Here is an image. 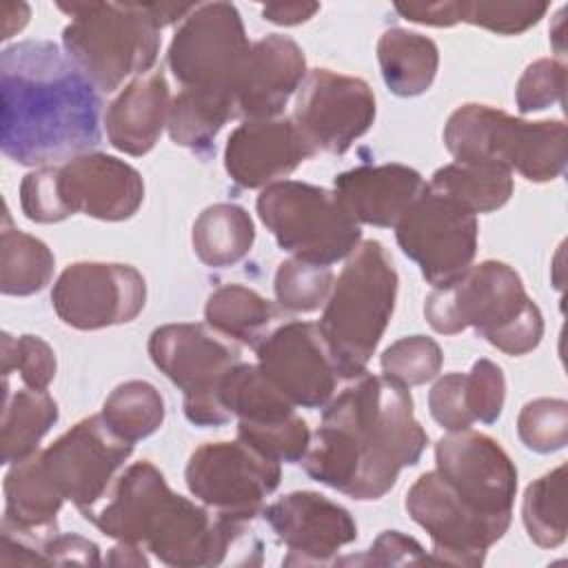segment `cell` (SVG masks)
<instances>
[{"mask_svg": "<svg viewBox=\"0 0 568 568\" xmlns=\"http://www.w3.org/2000/svg\"><path fill=\"white\" fill-rule=\"evenodd\" d=\"M102 535L151 550L178 568L224 564L231 550H262L253 519L211 515L206 506L173 493L151 462L131 464L106 499L82 515Z\"/></svg>", "mask_w": 568, "mask_h": 568, "instance_id": "3", "label": "cell"}, {"mask_svg": "<svg viewBox=\"0 0 568 568\" xmlns=\"http://www.w3.org/2000/svg\"><path fill=\"white\" fill-rule=\"evenodd\" d=\"M433 419L448 433L466 430L475 424L466 402V373H448L435 382L428 393Z\"/></svg>", "mask_w": 568, "mask_h": 568, "instance_id": "44", "label": "cell"}, {"mask_svg": "<svg viewBox=\"0 0 568 568\" xmlns=\"http://www.w3.org/2000/svg\"><path fill=\"white\" fill-rule=\"evenodd\" d=\"M426 446L408 388L364 373L326 404L302 468L346 497L373 501L395 486L402 468L419 462Z\"/></svg>", "mask_w": 568, "mask_h": 568, "instance_id": "1", "label": "cell"}, {"mask_svg": "<svg viewBox=\"0 0 568 568\" xmlns=\"http://www.w3.org/2000/svg\"><path fill=\"white\" fill-rule=\"evenodd\" d=\"M395 11L417 24L430 27H453L459 22V2H408L395 4Z\"/></svg>", "mask_w": 568, "mask_h": 568, "instance_id": "47", "label": "cell"}, {"mask_svg": "<svg viewBox=\"0 0 568 568\" xmlns=\"http://www.w3.org/2000/svg\"><path fill=\"white\" fill-rule=\"evenodd\" d=\"M564 89H566L564 62L541 58L528 64L517 82V89H515L517 109L519 113H532V111L552 106L555 102L564 100Z\"/></svg>", "mask_w": 568, "mask_h": 568, "instance_id": "42", "label": "cell"}, {"mask_svg": "<svg viewBox=\"0 0 568 568\" xmlns=\"http://www.w3.org/2000/svg\"><path fill=\"white\" fill-rule=\"evenodd\" d=\"M521 519L537 546L557 548L566 541V466H557L526 488Z\"/></svg>", "mask_w": 568, "mask_h": 568, "instance_id": "35", "label": "cell"}, {"mask_svg": "<svg viewBox=\"0 0 568 568\" xmlns=\"http://www.w3.org/2000/svg\"><path fill=\"white\" fill-rule=\"evenodd\" d=\"M333 191L346 211L371 226H395L426 189L424 178L404 164H364L335 178Z\"/></svg>", "mask_w": 568, "mask_h": 568, "instance_id": "23", "label": "cell"}, {"mask_svg": "<svg viewBox=\"0 0 568 568\" xmlns=\"http://www.w3.org/2000/svg\"><path fill=\"white\" fill-rule=\"evenodd\" d=\"M144 200L142 175L106 153H84L69 162L40 166L20 184V206L31 222H62L84 213L104 222L135 215Z\"/></svg>", "mask_w": 568, "mask_h": 568, "instance_id": "7", "label": "cell"}, {"mask_svg": "<svg viewBox=\"0 0 568 568\" xmlns=\"http://www.w3.org/2000/svg\"><path fill=\"white\" fill-rule=\"evenodd\" d=\"M304 78L306 60L302 47L282 33L264 36L251 44L248 60L235 87L237 118H277Z\"/></svg>", "mask_w": 568, "mask_h": 568, "instance_id": "22", "label": "cell"}, {"mask_svg": "<svg viewBox=\"0 0 568 568\" xmlns=\"http://www.w3.org/2000/svg\"><path fill=\"white\" fill-rule=\"evenodd\" d=\"M153 364L184 393V415L195 426H224L231 415L217 386L240 359V348L209 324H164L149 337Z\"/></svg>", "mask_w": 568, "mask_h": 568, "instance_id": "10", "label": "cell"}, {"mask_svg": "<svg viewBox=\"0 0 568 568\" xmlns=\"http://www.w3.org/2000/svg\"><path fill=\"white\" fill-rule=\"evenodd\" d=\"M260 515L288 550L284 566L333 564L337 550L357 539L351 513L313 490L288 493L264 506Z\"/></svg>", "mask_w": 568, "mask_h": 568, "instance_id": "20", "label": "cell"}, {"mask_svg": "<svg viewBox=\"0 0 568 568\" xmlns=\"http://www.w3.org/2000/svg\"><path fill=\"white\" fill-rule=\"evenodd\" d=\"M251 53L240 11L231 2L195 4L169 44V67L182 89L229 91Z\"/></svg>", "mask_w": 568, "mask_h": 568, "instance_id": "11", "label": "cell"}, {"mask_svg": "<svg viewBox=\"0 0 568 568\" xmlns=\"http://www.w3.org/2000/svg\"><path fill=\"white\" fill-rule=\"evenodd\" d=\"M237 439L277 464H295L302 462L308 450L311 430L308 424L293 413L277 422H237Z\"/></svg>", "mask_w": 568, "mask_h": 568, "instance_id": "37", "label": "cell"}, {"mask_svg": "<svg viewBox=\"0 0 568 568\" xmlns=\"http://www.w3.org/2000/svg\"><path fill=\"white\" fill-rule=\"evenodd\" d=\"M144 548L138 546V544H131V541H118L109 555H106V564L111 566H149V559L146 555L142 552Z\"/></svg>", "mask_w": 568, "mask_h": 568, "instance_id": "49", "label": "cell"}, {"mask_svg": "<svg viewBox=\"0 0 568 568\" xmlns=\"http://www.w3.org/2000/svg\"><path fill=\"white\" fill-rule=\"evenodd\" d=\"M517 435L528 450L555 453L568 442V404L557 397L528 402L517 417Z\"/></svg>", "mask_w": 568, "mask_h": 568, "instance_id": "39", "label": "cell"}, {"mask_svg": "<svg viewBox=\"0 0 568 568\" xmlns=\"http://www.w3.org/2000/svg\"><path fill=\"white\" fill-rule=\"evenodd\" d=\"M366 564V566H404V564H426L430 557L424 552L419 541H415L408 535H402L399 530H384L366 555L359 559H344L339 564Z\"/></svg>", "mask_w": 568, "mask_h": 568, "instance_id": "45", "label": "cell"}, {"mask_svg": "<svg viewBox=\"0 0 568 568\" xmlns=\"http://www.w3.org/2000/svg\"><path fill=\"white\" fill-rule=\"evenodd\" d=\"M333 282L335 275L331 266L291 257L277 266L273 291L284 311L311 313L326 304Z\"/></svg>", "mask_w": 568, "mask_h": 568, "instance_id": "36", "label": "cell"}, {"mask_svg": "<svg viewBox=\"0 0 568 568\" xmlns=\"http://www.w3.org/2000/svg\"><path fill=\"white\" fill-rule=\"evenodd\" d=\"M395 237L404 255L419 266L424 280L444 286L473 266L477 215L426 184L395 224Z\"/></svg>", "mask_w": 568, "mask_h": 568, "instance_id": "13", "label": "cell"}, {"mask_svg": "<svg viewBox=\"0 0 568 568\" xmlns=\"http://www.w3.org/2000/svg\"><path fill=\"white\" fill-rule=\"evenodd\" d=\"M58 9L71 18L62 31L64 53L98 91L111 93L155 64L164 27L153 2H58Z\"/></svg>", "mask_w": 568, "mask_h": 568, "instance_id": "6", "label": "cell"}, {"mask_svg": "<svg viewBox=\"0 0 568 568\" xmlns=\"http://www.w3.org/2000/svg\"><path fill=\"white\" fill-rule=\"evenodd\" d=\"M315 153L293 118L246 120L226 140L224 169L237 186L264 189Z\"/></svg>", "mask_w": 568, "mask_h": 568, "instance_id": "21", "label": "cell"}, {"mask_svg": "<svg viewBox=\"0 0 568 568\" xmlns=\"http://www.w3.org/2000/svg\"><path fill=\"white\" fill-rule=\"evenodd\" d=\"M0 89V146L9 160L53 166L100 144V93L58 44L24 40L7 47Z\"/></svg>", "mask_w": 568, "mask_h": 568, "instance_id": "2", "label": "cell"}, {"mask_svg": "<svg viewBox=\"0 0 568 568\" xmlns=\"http://www.w3.org/2000/svg\"><path fill=\"white\" fill-rule=\"evenodd\" d=\"M255 226L246 209L237 204H213L193 224V251L206 266L222 268L248 255Z\"/></svg>", "mask_w": 568, "mask_h": 568, "instance_id": "30", "label": "cell"}, {"mask_svg": "<svg viewBox=\"0 0 568 568\" xmlns=\"http://www.w3.org/2000/svg\"><path fill=\"white\" fill-rule=\"evenodd\" d=\"M131 453L133 444L120 439L102 415L80 419L49 448L38 450L53 488L80 513L91 510L106 497L115 473Z\"/></svg>", "mask_w": 568, "mask_h": 568, "instance_id": "15", "label": "cell"}, {"mask_svg": "<svg viewBox=\"0 0 568 568\" xmlns=\"http://www.w3.org/2000/svg\"><path fill=\"white\" fill-rule=\"evenodd\" d=\"M44 564H82V566H100V548L80 537V535H62L53 532L42 546Z\"/></svg>", "mask_w": 568, "mask_h": 568, "instance_id": "46", "label": "cell"}, {"mask_svg": "<svg viewBox=\"0 0 568 568\" xmlns=\"http://www.w3.org/2000/svg\"><path fill=\"white\" fill-rule=\"evenodd\" d=\"M282 468L242 439L209 442L189 457L184 479L191 495L213 515L253 519L280 486Z\"/></svg>", "mask_w": 568, "mask_h": 568, "instance_id": "12", "label": "cell"}, {"mask_svg": "<svg viewBox=\"0 0 568 568\" xmlns=\"http://www.w3.org/2000/svg\"><path fill=\"white\" fill-rule=\"evenodd\" d=\"M255 206L280 248L297 260L331 266L359 246V222L324 186L280 180L262 189Z\"/></svg>", "mask_w": 568, "mask_h": 568, "instance_id": "9", "label": "cell"}, {"mask_svg": "<svg viewBox=\"0 0 568 568\" xmlns=\"http://www.w3.org/2000/svg\"><path fill=\"white\" fill-rule=\"evenodd\" d=\"M375 120L373 89L353 75L313 69L297 89L293 122L315 146L342 155Z\"/></svg>", "mask_w": 568, "mask_h": 568, "instance_id": "17", "label": "cell"}, {"mask_svg": "<svg viewBox=\"0 0 568 568\" xmlns=\"http://www.w3.org/2000/svg\"><path fill=\"white\" fill-rule=\"evenodd\" d=\"M29 20V7L22 2H4L2 4V40H9L13 33H18Z\"/></svg>", "mask_w": 568, "mask_h": 568, "instance_id": "50", "label": "cell"}, {"mask_svg": "<svg viewBox=\"0 0 568 568\" xmlns=\"http://www.w3.org/2000/svg\"><path fill=\"white\" fill-rule=\"evenodd\" d=\"M169 84L162 71L131 80L109 104L104 115L106 138L113 149L126 155L149 153L169 120Z\"/></svg>", "mask_w": 568, "mask_h": 568, "instance_id": "24", "label": "cell"}, {"mask_svg": "<svg viewBox=\"0 0 568 568\" xmlns=\"http://www.w3.org/2000/svg\"><path fill=\"white\" fill-rule=\"evenodd\" d=\"M397 271L384 244L359 242L333 282L320 333L342 379L366 373L395 308Z\"/></svg>", "mask_w": 568, "mask_h": 568, "instance_id": "5", "label": "cell"}, {"mask_svg": "<svg viewBox=\"0 0 568 568\" xmlns=\"http://www.w3.org/2000/svg\"><path fill=\"white\" fill-rule=\"evenodd\" d=\"M62 504L64 497L49 481L38 453L13 464L7 473L2 521L38 537H51L58 532L55 517Z\"/></svg>", "mask_w": 568, "mask_h": 568, "instance_id": "25", "label": "cell"}, {"mask_svg": "<svg viewBox=\"0 0 568 568\" xmlns=\"http://www.w3.org/2000/svg\"><path fill=\"white\" fill-rule=\"evenodd\" d=\"M255 355L260 371L293 406L324 408L333 399L339 375L317 324H280L255 346Z\"/></svg>", "mask_w": 568, "mask_h": 568, "instance_id": "19", "label": "cell"}, {"mask_svg": "<svg viewBox=\"0 0 568 568\" xmlns=\"http://www.w3.org/2000/svg\"><path fill=\"white\" fill-rule=\"evenodd\" d=\"M217 397L237 422H277L295 413L293 402L266 379L257 364L237 362L229 368L217 386Z\"/></svg>", "mask_w": 568, "mask_h": 568, "instance_id": "33", "label": "cell"}, {"mask_svg": "<svg viewBox=\"0 0 568 568\" xmlns=\"http://www.w3.org/2000/svg\"><path fill=\"white\" fill-rule=\"evenodd\" d=\"M426 322L442 335L475 328L506 355H526L541 342L544 317L517 271L486 260L444 286H433L424 304Z\"/></svg>", "mask_w": 568, "mask_h": 568, "instance_id": "4", "label": "cell"}, {"mask_svg": "<svg viewBox=\"0 0 568 568\" xmlns=\"http://www.w3.org/2000/svg\"><path fill=\"white\" fill-rule=\"evenodd\" d=\"M506 379L501 368L490 359H477L466 373V402L475 422L493 424L501 415Z\"/></svg>", "mask_w": 568, "mask_h": 568, "instance_id": "43", "label": "cell"}, {"mask_svg": "<svg viewBox=\"0 0 568 568\" xmlns=\"http://www.w3.org/2000/svg\"><path fill=\"white\" fill-rule=\"evenodd\" d=\"M100 415L120 439L135 444L162 426L164 399L153 384L131 379L111 390Z\"/></svg>", "mask_w": 568, "mask_h": 568, "instance_id": "34", "label": "cell"}, {"mask_svg": "<svg viewBox=\"0 0 568 568\" xmlns=\"http://www.w3.org/2000/svg\"><path fill=\"white\" fill-rule=\"evenodd\" d=\"M58 422V404L47 390L18 388L4 382L2 428H0V457L2 464H18L38 453L40 439Z\"/></svg>", "mask_w": 568, "mask_h": 568, "instance_id": "28", "label": "cell"}, {"mask_svg": "<svg viewBox=\"0 0 568 568\" xmlns=\"http://www.w3.org/2000/svg\"><path fill=\"white\" fill-rule=\"evenodd\" d=\"M428 186L457 200L477 215L497 211L510 200L513 175L508 169L497 164L453 162L437 169Z\"/></svg>", "mask_w": 568, "mask_h": 568, "instance_id": "31", "label": "cell"}, {"mask_svg": "<svg viewBox=\"0 0 568 568\" xmlns=\"http://www.w3.org/2000/svg\"><path fill=\"white\" fill-rule=\"evenodd\" d=\"M442 362L439 344L426 335H408L393 342L379 359L384 377L406 388L430 382L439 373Z\"/></svg>", "mask_w": 568, "mask_h": 568, "instance_id": "38", "label": "cell"}, {"mask_svg": "<svg viewBox=\"0 0 568 568\" xmlns=\"http://www.w3.org/2000/svg\"><path fill=\"white\" fill-rule=\"evenodd\" d=\"M0 359L4 377L18 371L24 386L36 390H47V386L55 377V353L38 335L13 337L9 333H2Z\"/></svg>", "mask_w": 568, "mask_h": 568, "instance_id": "40", "label": "cell"}, {"mask_svg": "<svg viewBox=\"0 0 568 568\" xmlns=\"http://www.w3.org/2000/svg\"><path fill=\"white\" fill-rule=\"evenodd\" d=\"M546 11V2H459V22L517 36L537 24Z\"/></svg>", "mask_w": 568, "mask_h": 568, "instance_id": "41", "label": "cell"}, {"mask_svg": "<svg viewBox=\"0 0 568 568\" xmlns=\"http://www.w3.org/2000/svg\"><path fill=\"white\" fill-rule=\"evenodd\" d=\"M404 506L410 519L428 532L433 561L479 566L486 550L510 526V519L488 517L470 508L437 470L424 473L408 488Z\"/></svg>", "mask_w": 568, "mask_h": 568, "instance_id": "14", "label": "cell"}, {"mask_svg": "<svg viewBox=\"0 0 568 568\" xmlns=\"http://www.w3.org/2000/svg\"><path fill=\"white\" fill-rule=\"evenodd\" d=\"M233 118H237L233 93L182 89L171 100L166 129L178 146H184L200 158H209L215 153V135Z\"/></svg>", "mask_w": 568, "mask_h": 568, "instance_id": "26", "label": "cell"}, {"mask_svg": "<svg viewBox=\"0 0 568 568\" xmlns=\"http://www.w3.org/2000/svg\"><path fill=\"white\" fill-rule=\"evenodd\" d=\"M377 60L388 91L402 98H413L430 89L439 64V51L430 38L395 27L382 33L377 42Z\"/></svg>", "mask_w": 568, "mask_h": 568, "instance_id": "27", "label": "cell"}, {"mask_svg": "<svg viewBox=\"0 0 568 568\" xmlns=\"http://www.w3.org/2000/svg\"><path fill=\"white\" fill-rule=\"evenodd\" d=\"M437 473L475 510L513 519L517 468L508 453L488 435L457 430L435 444Z\"/></svg>", "mask_w": 568, "mask_h": 568, "instance_id": "18", "label": "cell"}, {"mask_svg": "<svg viewBox=\"0 0 568 568\" xmlns=\"http://www.w3.org/2000/svg\"><path fill=\"white\" fill-rule=\"evenodd\" d=\"M280 311L257 291L242 284L215 288L204 306L206 324L231 342L255 348L271 331Z\"/></svg>", "mask_w": 568, "mask_h": 568, "instance_id": "29", "label": "cell"}, {"mask_svg": "<svg viewBox=\"0 0 568 568\" xmlns=\"http://www.w3.org/2000/svg\"><path fill=\"white\" fill-rule=\"evenodd\" d=\"M320 11L317 2H271L262 7V16L268 22L293 27L302 24Z\"/></svg>", "mask_w": 568, "mask_h": 568, "instance_id": "48", "label": "cell"}, {"mask_svg": "<svg viewBox=\"0 0 568 568\" xmlns=\"http://www.w3.org/2000/svg\"><path fill=\"white\" fill-rule=\"evenodd\" d=\"M444 144L455 162L497 164L530 182L559 178L568 160L561 120L528 122L488 104H462L444 126Z\"/></svg>", "mask_w": 568, "mask_h": 568, "instance_id": "8", "label": "cell"}, {"mask_svg": "<svg viewBox=\"0 0 568 568\" xmlns=\"http://www.w3.org/2000/svg\"><path fill=\"white\" fill-rule=\"evenodd\" d=\"M146 302V282L129 264L75 262L55 280L51 304L58 317L78 331H98L133 322Z\"/></svg>", "mask_w": 568, "mask_h": 568, "instance_id": "16", "label": "cell"}, {"mask_svg": "<svg viewBox=\"0 0 568 568\" xmlns=\"http://www.w3.org/2000/svg\"><path fill=\"white\" fill-rule=\"evenodd\" d=\"M53 268L55 257L51 248L42 240L11 226L4 213L0 235V291L18 297L33 295L51 282Z\"/></svg>", "mask_w": 568, "mask_h": 568, "instance_id": "32", "label": "cell"}]
</instances>
